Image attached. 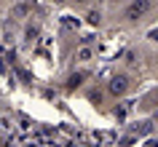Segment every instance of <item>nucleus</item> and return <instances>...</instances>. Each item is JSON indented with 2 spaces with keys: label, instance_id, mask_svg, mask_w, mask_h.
<instances>
[{
  "label": "nucleus",
  "instance_id": "7ed1b4c3",
  "mask_svg": "<svg viewBox=\"0 0 158 147\" xmlns=\"http://www.w3.org/2000/svg\"><path fill=\"white\" fill-rule=\"evenodd\" d=\"M40 32H43L40 22H38V19H30V22L24 24V30H22V46H24V48L35 46V43H38V38H40Z\"/></svg>",
  "mask_w": 158,
  "mask_h": 147
},
{
  "label": "nucleus",
  "instance_id": "20e7f679",
  "mask_svg": "<svg viewBox=\"0 0 158 147\" xmlns=\"http://www.w3.org/2000/svg\"><path fill=\"white\" fill-rule=\"evenodd\" d=\"M97 56V48L94 46H78L75 48V64H86V62H91V59Z\"/></svg>",
  "mask_w": 158,
  "mask_h": 147
},
{
  "label": "nucleus",
  "instance_id": "0eeeda50",
  "mask_svg": "<svg viewBox=\"0 0 158 147\" xmlns=\"http://www.w3.org/2000/svg\"><path fill=\"white\" fill-rule=\"evenodd\" d=\"M107 3H110V8H123L129 0H107Z\"/></svg>",
  "mask_w": 158,
  "mask_h": 147
},
{
  "label": "nucleus",
  "instance_id": "423d86ee",
  "mask_svg": "<svg viewBox=\"0 0 158 147\" xmlns=\"http://www.w3.org/2000/svg\"><path fill=\"white\" fill-rule=\"evenodd\" d=\"M67 6L70 8H89V6H94V0H67Z\"/></svg>",
  "mask_w": 158,
  "mask_h": 147
},
{
  "label": "nucleus",
  "instance_id": "f257e3e1",
  "mask_svg": "<svg viewBox=\"0 0 158 147\" xmlns=\"http://www.w3.org/2000/svg\"><path fill=\"white\" fill-rule=\"evenodd\" d=\"M153 11H156V0H129L121 8V16H123L126 24H139L142 19H148Z\"/></svg>",
  "mask_w": 158,
  "mask_h": 147
},
{
  "label": "nucleus",
  "instance_id": "39448f33",
  "mask_svg": "<svg viewBox=\"0 0 158 147\" xmlns=\"http://www.w3.org/2000/svg\"><path fill=\"white\" fill-rule=\"evenodd\" d=\"M86 24L89 27H102L105 24V16H102L99 6H89V8H86Z\"/></svg>",
  "mask_w": 158,
  "mask_h": 147
},
{
  "label": "nucleus",
  "instance_id": "f03ea898",
  "mask_svg": "<svg viewBox=\"0 0 158 147\" xmlns=\"http://www.w3.org/2000/svg\"><path fill=\"white\" fill-rule=\"evenodd\" d=\"M131 88H134V75L129 72V70H118V72H113L110 75V80H107V94L113 99H123V96H129L131 94Z\"/></svg>",
  "mask_w": 158,
  "mask_h": 147
}]
</instances>
